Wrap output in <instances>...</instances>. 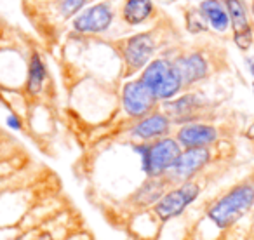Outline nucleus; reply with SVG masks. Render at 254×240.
Wrapping results in <instances>:
<instances>
[{
    "mask_svg": "<svg viewBox=\"0 0 254 240\" xmlns=\"http://www.w3.org/2000/svg\"><path fill=\"white\" fill-rule=\"evenodd\" d=\"M84 4L85 0H60V11L63 12L64 18H68V16L80 11Z\"/></svg>",
    "mask_w": 254,
    "mask_h": 240,
    "instance_id": "nucleus-18",
    "label": "nucleus"
},
{
    "mask_svg": "<svg viewBox=\"0 0 254 240\" xmlns=\"http://www.w3.org/2000/svg\"><path fill=\"white\" fill-rule=\"evenodd\" d=\"M202 12H204L207 21L216 30H219V32L226 30V26H228V14L225 12V9H223V5L219 2H216V0H205V2H202Z\"/></svg>",
    "mask_w": 254,
    "mask_h": 240,
    "instance_id": "nucleus-17",
    "label": "nucleus"
},
{
    "mask_svg": "<svg viewBox=\"0 0 254 240\" xmlns=\"http://www.w3.org/2000/svg\"><path fill=\"white\" fill-rule=\"evenodd\" d=\"M198 108H200V99L195 94H187L178 99H171L164 106L166 115L171 119V122L174 120V122H183V124H190L191 117L198 112Z\"/></svg>",
    "mask_w": 254,
    "mask_h": 240,
    "instance_id": "nucleus-14",
    "label": "nucleus"
},
{
    "mask_svg": "<svg viewBox=\"0 0 254 240\" xmlns=\"http://www.w3.org/2000/svg\"><path fill=\"white\" fill-rule=\"evenodd\" d=\"M33 240H54V237L51 235V233H47V232H42V233H39V235H37Z\"/></svg>",
    "mask_w": 254,
    "mask_h": 240,
    "instance_id": "nucleus-20",
    "label": "nucleus"
},
{
    "mask_svg": "<svg viewBox=\"0 0 254 240\" xmlns=\"http://www.w3.org/2000/svg\"><path fill=\"white\" fill-rule=\"evenodd\" d=\"M139 80L153 92L157 101H171L183 87L178 70L171 60H153L143 70Z\"/></svg>",
    "mask_w": 254,
    "mask_h": 240,
    "instance_id": "nucleus-4",
    "label": "nucleus"
},
{
    "mask_svg": "<svg viewBox=\"0 0 254 240\" xmlns=\"http://www.w3.org/2000/svg\"><path fill=\"white\" fill-rule=\"evenodd\" d=\"M253 11H254V4H253Z\"/></svg>",
    "mask_w": 254,
    "mask_h": 240,
    "instance_id": "nucleus-21",
    "label": "nucleus"
},
{
    "mask_svg": "<svg viewBox=\"0 0 254 240\" xmlns=\"http://www.w3.org/2000/svg\"><path fill=\"white\" fill-rule=\"evenodd\" d=\"M253 87H254V85H253Z\"/></svg>",
    "mask_w": 254,
    "mask_h": 240,
    "instance_id": "nucleus-22",
    "label": "nucleus"
},
{
    "mask_svg": "<svg viewBox=\"0 0 254 240\" xmlns=\"http://www.w3.org/2000/svg\"><path fill=\"white\" fill-rule=\"evenodd\" d=\"M152 0H127L126 7H124V19L129 25H139L152 14Z\"/></svg>",
    "mask_w": 254,
    "mask_h": 240,
    "instance_id": "nucleus-16",
    "label": "nucleus"
},
{
    "mask_svg": "<svg viewBox=\"0 0 254 240\" xmlns=\"http://www.w3.org/2000/svg\"><path fill=\"white\" fill-rule=\"evenodd\" d=\"M113 14L106 4H96L75 19L73 26L82 33H101L112 25Z\"/></svg>",
    "mask_w": 254,
    "mask_h": 240,
    "instance_id": "nucleus-11",
    "label": "nucleus"
},
{
    "mask_svg": "<svg viewBox=\"0 0 254 240\" xmlns=\"http://www.w3.org/2000/svg\"><path fill=\"white\" fill-rule=\"evenodd\" d=\"M226 7H228V14L230 19H232L235 44L242 51L249 49L251 44H253V32H251L246 9H244V5L240 4L239 0H226Z\"/></svg>",
    "mask_w": 254,
    "mask_h": 240,
    "instance_id": "nucleus-12",
    "label": "nucleus"
},
{
    "mask_svg": "<svg viewBox=\"0 0 254 240\" xmlns=\"http://www.w3.org/2000/svg\"><path fill=\"white\" fill-rule=\"evenodd\" d=\"M200 193L202 186L197 180L176 184V186L169 188L166 191V195L153 205L152 212L159 219L160 225H167V223L183 216L187 212V209L200 197Z\"/></svg>",
    "mask_w": 254,
    "mask_h": 240,
    "instance_id": "nucleus-3",
    "label": "nucleus"
},
{
    "mask_svg": "<svg viewBox=\"0 0 254 240\" xmlns=\"http://www.w3.org/2000/svg\"><path fill=\"white\" fill-rule=\"evenodd\" d=\"M171 119L162 112H153L150 115L138 120V124L132 125L131 136L139 143H150L155 139L166 138L171 131Z\"/></svg>",
    "mask_w": 254,
    "mask_h": 240,
    "instance_id": "nucleus-9",
    "label": "nucleus"
},
{
    "mask_svg": "<svg viewBox=\"0 0 254 240\" xmlns=\"http://www.w3.org/2000/svg\"><path fill=\"white\" fill-rule=\"evenodd\" d=\"M46 77H47V70H46V64H44V60L40 58L39 53H33L28 63V78H26V91H28V94L32 96L40 94V91L44 87V82H46Z\"/></svg>",
    "mask_w": 254,
    "mask_h": 240,
    "instance_id": "nucleus-15",
    "label": "nucleus"
},
{
    "mask_svg": "<svg viewBox=\"0 0 254 240\" xmlns=\"http://www.w3.org/2000/svg\"><path fill=\"white\" fill-rule=\"evenodd\" d=\"M7 125H9V127H12V129H16V131H19V129H21V120H19L18 117L12 113V115L7 117Z\"/></svg>",
    "mask_w": 254,
    "mask_h": 240,
    "instance_id": "nucleus-19",
    "label": "nucleus"
},
{
    "mask_svg": "<svg viewBox=\"0 0 254 240\" xmlns=\"http://www.w3.org/2000/svg\"><path fill=\"white\" fill-rule=\"evenodd\" d=\"M157 105V98L153 92L143 84L141 80L127 82L122 89V106L124 112L132 119H143V117L153 113Z\"/></svg>",
    "mask_w": 254,
    "mask_h": 240,
    "instance_id": "nucleus-7",
    "label": "nucleus"
},
{
    "mask_svg": "<svg viewBox=\"0 0 254 240\" xmlns=\"http://www.w3.org/2000/svg\"><path fill=\"white\" fill-rule=\"evenodd\" d=\"M173 188L169 181L164 178H145L138 186L134 188L131 195H127L126 204L129 205L132 212L146 211L152 209L160 198L166 195V191Z\"/></svg>",
    "mask_w": 254,
    "mask_h": 240,
    "instance_id": "nucleus-8",
    "label": "nucleus"
},
{
    "mask_svg": "<svg viewBox=\"0 0 254 240\" xmlns=\"http://www.w3.org/2000/svg\"><path fill=\"white\" fill-rule=\"evenodd\" d=\"M254 205V183L244 181L230 188L226 193L216 198L205 211L207 219L219 230L233 226Z\"/></svg>",
    "mask_w": 254,
    "mask_h": 240,
    "instance_id": "nucleus-1",
    "label": "nucleus"
},
{
    "mask_svg": "<svg viewBox=\"0 0 254 240\" xmlns=\"http://www.w3.org/2000/svg\"><path fill=\"white\" fill-rule=\"evenodd\" d=\"M211 162V150L209 148H188L183 150L180 159L169 171L166 180L169 181L171 186L193 181L200 171L205 169V166Z\"/></svg>",
    "mask_w": 254,
    "mask_h": 240,
    "instance_id": "nucleus-5",
    "label": "nucleus"
},
{
    "mask_svg": "<svg viewBox=\"0 0 254 240\" xmlns=\"http://www.w3.org/2000/svg\"><path fill=\"white\" fill-rule=\"evenodd\" d=\"M174 66L178 70L183 85H191L195 82L202 80V78L207 75V61L202 54L193 53V54H187V56H180L173 61Z\"/></svg>",
    "mask_w": 254,
    "mask_h": 240,
    "instance_id": "nucleus-13",
    "label": "nucleus"
},
{
    "mask_svg": "<svg viewBox=\"0 0 254 240\" xmlns=\"http://www.w3.org/2000/svg\"><path fill=\"white\" fill-rule=\"evenodd\" d=\"M218 139V131L207 124H185L178 131L176 141L183 150L188 148H209Z\"/></svg>",
    "mask_w": 254,
    "mask_h": 240,
    "instance_id": "nucleus-10",
    "label": "nucleus"
},
{
    "mask_svg": "<svg viewBox=\"0 0 254 240\" xmlns=\"http://www.w3.org/2000/svg\"><path fill=\"white\" fill-rule=\"evenodd\" d=\"M139 157V169L145 178H164L169 174L183 148L174 138H160L150 143H138L132 146Z\"/></svg>",
    "mask_w": 254,
    "mask_h": 240,
    "instance_id": "nucleus-2",
    "label": "nucleus"
},
{
    "mask_svg": "<svg viewBox=\"0 0 254 240\" xmlns=\"http://www.w3.org/2000/svg\"><path fill=\"white\" fill-rule=\"evenodd\" d=\"M155 39L152 33H138V35L127 39L122 47V60L126 64V73H134L138 70H145L152 61L155 53Z\"/></svg>",
    "mask_w": 254,
    "mask_h": 240,
    "instance_id": "nucleus-6",
    "label": "nucleus"
}]
</instances>
